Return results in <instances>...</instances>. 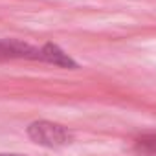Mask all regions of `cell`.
<instances>
[{
    "label": "cell",
    "instance_id": "6da1fadb",
    "mask_svg": "<svg viewBox=\"0 0 156 156\" xmlns=\"http://www.w3.org/2000/svg\"><path fill=\"white\" fill-rule=\"evenodd\" d=\"M28 136L35 143H39L42 147H50V149L64 147L72 141V134L66 127H62L59 123H53V121H46V119L30 123Z\"/></svg>",
    "mask_w": 156,
    "mask_h": 156
},
{
    "label": "cell",
    "instance_id": "7a4b0ae2",
    "mask_svg": "<svg viewBox=\"0 0 156 156\" xmlns=\"http://www.w3.org/2000/svg\"><path fill=\"white\" fill-rule=\"evenodd\" d=\"M9 59L42 61V50L17 39H2L0 41V61H9Z\"/></svg>",
    "mask_w": 156,
    "mask_h": 156
},
{
    "label": "cell",
    "instance_id": "3957f363",
    "mask_svg": "<svg viewBox=\"0 0 156 156\" xmlns=\"http://www.w3.org/2000/svg\"><path fill=\"white\" fill-rule=\"evenodd\" d=\"M41 50H42V62H48V64H53L59 68H70V70L77 68V62L66 51H62L57 44L46 42L44 46H41Z\"/></svg>",
    "mask_w": 156,
    "mask_h": 156
},
{
    "label": "cell",
    "instance_id": "277c9868",
    "mask_svg": "<svg viewBox=\"0 0 156 156\" xmlns=\"http://www.w3.org/2000/svg\"><path fill=\"white\" fill-rule=\"evenodd\" d=\"M136 151L141 156H156V134L141 136L136 141Z\"/></svg>",
    "mask_w": 156,
    "mask_h": 156
},
{
    "label": "cell",
    "instance_id": "5b68a950",
    "mask_svg": "<svg viewBox=\"0 0 156 156\" xmlns=\"http://www.w3.org/2000/svg\"><path fill=\"white\" fill-rule=\"evenodd\" d=\"M0 156H28V154H19V152H0Z\"/></svg>",
    "mask_w": 156,
    "mask_h": 156
}]
</instances>
